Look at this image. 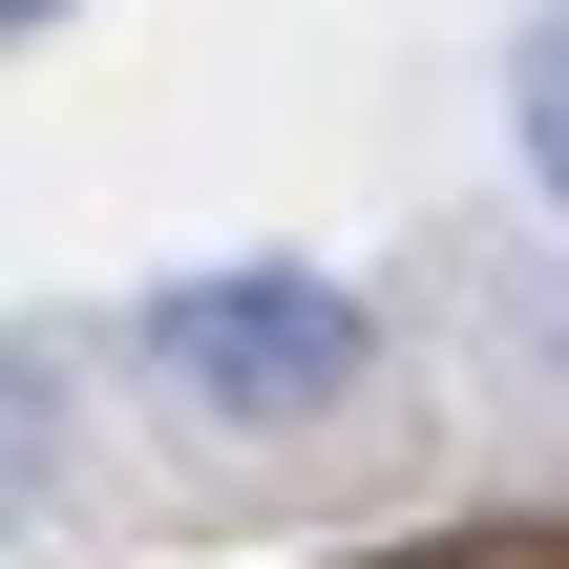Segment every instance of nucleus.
Returning a JSON list of instances; mask_svg holds the SVG:
<instances>
[{
  "mask_svg": "<svg viewBox=\"0 0 569 569\" xmlns=\"http://www.w3.org/2000/svg\"><path fill=\"white\" fill-rule=\"evenodd\" d=\"M507 148H528V190L569 211V0H528V42H507Z\"/></svg>",
  "mask_w": 569,
  "mask_h": 569,
  "instance_id": "2",
  "label": "nucleus"
},
{
  "mask_svg": "<svg viewBox=\"0 0 569 569\" xmlns=\"http://www.w3.org/2000/svg\"><path fill=\"white\" fill-rule=\"evenodd\" d=\"M127 359H148V401H190L232 443H296V422H338L380 380V317L338 274H296V253H211V274H148Z\"/></svg>",
  "mask_w": 569,
  "mask_h": 569,
  "instance_id": "1",
  "label": "nucleus"
},
{
  "mask_svg": "<svg viewBox=\"0 0 569 569\" xmlns=\"http://www.w3.org/2000/svg\"><path fill=\"white\" fill-rule=\"evenodd\" d=\"M0 21H21V42H42V21H84V0H0Z\"/></svg>",
  "mask_w": 569,
  "mask_h": 569,
  "instance_id": "3",
  "label": "nucleus"
}]
</instances>
